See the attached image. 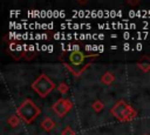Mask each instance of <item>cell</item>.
Masks as SVG:
<instances>
[{"mask_svg":"<svg viewBox=\"0 0 150 135\" xmlns=\"http://www.w3.org/2000/svg\"><path fill=\"white\" fill-rule=\"evenodd\" d=\"M40 114V109L30 100H25L18 108V115L27 123L32 122Z\"/></svg>","mask_w":150,"mask_h":135,"instance_id":"obj_1","label":"cell"},{"mask_svg":"<svg viewBox=\"0 0 150 135\" xmlns=\"http://www.w3.org/2000/svg\"><path fill=\"white\" fill-rule=\"evenodd\" d=\"M32 88L40 95V96H46L48 95L53 88H54V83L53 81L47 76V75H40L32 85Z\"/></svg>","mask_w":150,"mask_h":135,"instance_id":"obj_2","label":"cell"},{"mask_svg":"<svg viewBox=\"0 0 150 135\" xmlns=\"http://www.w3.org/2000/svg\"><path fill=\"white\" fill-rule=\"evenodd\" d=\"M111 113L118 120H121V121H128V120H130L132 117L131 116V113H134V110L124 101H120V102H117L114 106V108H111Z\"/></svg>","mask_w":150,"mask_h":135,"instance_id":"obj_3","label":"cell"},{"mask_svg":"<svg viewBox=\"0 0 150 135\" xmlns=\"http://www.w3.org/2000/svg\"><path fill=\"white\" fill-rule=\"evenodd\" d=\"M53 110L59 115V116H63L64 114H67L69 112V109L71 108V103L69 100L67 99H60L57 100L54 104H53Z\"/></svg>","mask_w":150,"mask_h":135,"instance_id":"obj_4","label":"cell"},{"mask_svg":"<svg viewBox=\"0 0 150 135\" xmlns=\"http://www.w3.org/2000/svg\"><path fill=\"white\" fill-rule=\"evenodd\" d=\"M69 61L74 66H80L84 61V54L80 50H73L69 54Z\"/></svg>","mask_w":150,"mask_h":135,"instance_id":"obj_5","label":"cell"},{"mask_svg":"<svg viewBox=\"0 0 150 135\" xmlns=\"http://www.w3.org/2000/svg\"><path fill=\"white\" fill-rule=\"evenodd\" d=\"M54 126H55V123L53 122V120H50V119H48V117H47V119H45V120H43V122L41 123V127H42L45 130H47V131H48V130H50Z\"/></svg>","mask_w":150,"mask_h":135,"instance_id":"obj_6","label":"cell"},{"mask_svg":"<svg viewBox=\"0 0 150 135\" xmlns=\"http://www.w3.org/2000/svg\"><path fill=\"white\" fill-rule=\"evenodd\" d=\"M112 80H114V76H112L110 73H105V75H103V77H102V81H103L104 83H107V85H109Z\"/></svg>","mask_w":150,"mask_h":135,"instance_id":"obj_7","label":"cell"},{"mask_svg":"<svg viewBox=\"0 0 150 135\" xmlns=\"http://www.w3.org/2000/svg\"><path fill=\"white\" fill-rule=\"evenodd\" d=\"M61 135H74V131H73V129H70L69 127H67V128L63 129V131H62Z\"/></svg>","mask_w":150,"mask_h":135,"instance_id":"obj_8","label":"cell"},{"mask_svg":"<svg viewBox=\"0 0 150 135\" xmlns=\"http://www.w3.org/2000/svg\"><path fill=\"white\" fill-rule=\"evenodd\" d=\"M18 122H19V121H18V119H16V117H14V116H13V117H11V119L8 120V123H9V124H12V126H16V124H18Z\"/></svg>","mask_w":150,"mask_h":135,"instance_id":"obj_9","label":"cell"},{"mask_svg":"<svg viewBox=\"0 0 150 135\" xmlns=\"http://www.w3.org/2000/svg\"><path fill=\"white\" fill-rule=\"evenodd\" d=\"M98 103H100V102H96V103H94V106H93L96 110H100V108L102 107V104H98Z\"/></svg>","mask_w":150,"mask_h":135,"instance_id":"obj_10","label":"cell"}]
</instances>
